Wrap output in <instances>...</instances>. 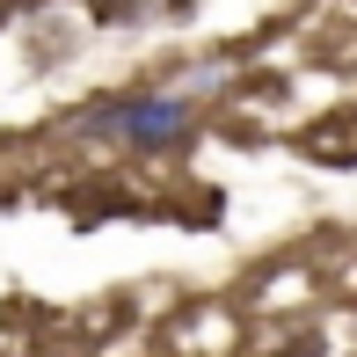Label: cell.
Instances as JSON below:
<instances>
[{
    "mask_svg": "<svg viewBox=\"0 0 357 357\" xmlns=\"http://www.w3.org/2000/svg\"><path fill=\"white\" fill-rule=\"evenodd\" d=\"M80 132H109V139L139 146V153H168V146L190 139V102H175V95H124V102H95L88 117H80Z\"/></svg>",
    "mask_w": 357,
    "mask_h": 357,
    "instance_id": "1",
    "label": "cell"
},
{
    "mask_svg": "<svg viewBox=\"0 0 357 357\" xmlns=\"http://www.w3.org/2000/svg\"><path fill=\"white\" fill-rule=\"evenodd\" d=\"M80 8L102 29H139V22H160V15H190V0H80Z\"/></svg>",
    "mask_w": 357,
    "mask_h": 357,
    "instance_id": "2",
    "label": "cell"
}]
</instances>
